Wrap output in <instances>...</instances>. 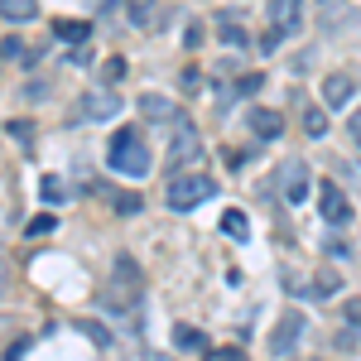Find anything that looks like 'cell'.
I'll return each mask as SVG.
<instances>
[{"mask_svg":"<svg viewBox=\"0 0 361 361\" xmlns=\"http://www.w3.org/2000/svg\"><path fill=\"white\" fill-rule=\"evenodd\" d=\"M337 289H342V279H337L333 270H323V275H318V284H313V294H318V299H328V294H337Z\"/></svg>","mask_w":361,"mask_h":361,"instance_id":"ffe728a7","label":"cell"},{"mask_svg":"<svg viewBox=\"0 0 361 361\" xmlns=\"http://www.w3.org/2000/svg\"><path fill=\"white\" fill-rule=\"evenodd\" d=\"M222 231L231 236V241H246V236H250V222H246V212H236V207H226V212H222Z\"/></svg>","mask_w":361,"mask_h":361,"instance_id":"5bb4252c","label":"cell"},{"mask_svg":"<svg viewBox=\"0 0 361 361\" xmlns=\"http://www.w3.org/2000/svg\"><path fill=\"white\" fill-rule=\"evenodd\" d=\"M217 34H222V44H231V49H246V44H250V34L236 25V20H222V25H217Z\"/></svg>","mask_w":361,"mask_h":361,"instance_id":"e0dca14e","label":"cell"},{"mask_svg":"<svg viewBox=\"0 0 361 361\" xmlns=\"http://www.w3.org/2000/svg\"><path fill=\"white\" fill-rule=\"evenodd\" d=\"M116 212H140V193H135V197H130V193L116 197Z\"/></svg>","mask_w":361,"mask_h":361,"instance_id":"d4e9b609","label":"cell"},{"mask_svg":"<svg viewBox=\"0 0 361 361\" xmlns=\"http://www.w3.org/2000/svg\"><path fill=\"white\" fill-rule=\"evenodd\" d=\"M5 58H10V63H15V58H25V49H20V39H15V34L5 39Z\"/></svg>","mask_w":361,"mask_h":361,"instance_id":"484cf974","label":"cell"},{"mask_svg":"<svg viewBox=\"0 0 361 361\" xmlns=\"http://www.w3.org/2000/svg\"><path fill=\"white\" fill-rule=\"evenodd\" d=\"M78 106H82V121H111L116 111H121V102H116V92H87L82 102H78Z\"/></svg>","mask_w":361,"mask_h":361,"instance_id":"ba28073f","label":"cell"},{"mask_svg":"<svg viewBox=\"0 0 361 361\" xmlns=\"http://www.w3.org/2000/svg\"><path fill=\"white\" fill-rule=\"evenodd\" d=\"M270 20L279 34H294L304 25V0H270Z\"/></svg>","mask_w":361,"mask_h":361,"instance_id":"9c48e42d","label":"cell"},{"mask_svg":"<svg viewBox=\"0 0 361 361\" xmlns=\"http://www.w3.org/2000/svg\"><path fill=\"white\" fill-rule=\"evenodd\" d=\"M44 231H54V217H49V212H44V217H34V222H29V236H44Z\"/></svg>","mask_w":361,"mask_h":361,"instance_id":"cb8c5ba5","label":"cell"},{"mask_svg":"<svg viewBox=\"0 0 361 361\" xmlns=\"http://www.w3.org/2000/svg\"><path fill=\"white\" fill-rule=\"evenodd\" d=\"M135 294H140L135 260H130V255H116V270H111V279H106V289H102V304L111 308V313H126V308L135 304Z\"/></svg>","mask_w":361,"mask_h":361,"instance_id":"7a4b0ae2","label":"cell"},{"mask_svg":"<svg viewBox=\"0 0 361 361\" xmlns=\"http://www.w3.org/2000/svg\"><path fill=\"white\" fill-rule=\"evenodd\" d=\"M140 111L149 116V121H169V116H173V106H169L164 97H154V92H145V97H140Z\"/></svg>","mask_w":361,"mask_h":361,"instance_id":"9a60e30c","label":"cell"},{"mask_svg":"<svg viewBox=\"0 0 361 361\" xmlns=\"http://www.w3.org/2000/svg\"><path fill=\"white\" fill-rule=\"evenodd\" d=\"M347 323H357V328H361V299H347Z\"/></svg>","mask_w":361,"mask_h":361,"instance_id":"83f0119b","label":"cell"},{"mask_svg":"<svg viewBox=\"0 0 361 361\" xmlns=\"http://www.w3.org/2000/svg\"><path fill=\"white\" fill-rule=\"evenodd\" d=\"M304 130H308L313 140L328 130V116H323V106H308V111H304Z\"/></svg>","mask_w":361,"mask_h":361,"instance_id":"d6986e66","label":"cell"},{"mask_svg":"<svg viewBox=\"0 0 361 361\" xmlns=\"http://www.w3.org/2000/svg\"><path fill=\"white\" fill-rule=\"evenodd\" d=\"M149 164H154V159H149V145L140 140L135 126L116 130V140H111V169H116V173H126V178H145Z\"/></svg>","mask_w":361,"mask_h":361,"instance_id":"6da1fadb","label":"cell"},{"mask_svg":"<svg viewBox=\"0 0 361 361\" xmlns=\"http://www.w3.org/2000/svg\"><path fill=\"white\" fill-rule=\"evenodd\" d=\"M25 347H29L25 337H20V342H10V352H5V361H20V357H25Z\"/></svg>","mask_w":361,"mask_h":361,"instance_id":"f1b7e54d","label":"cell"},{"mask_svg":"<svg viewBox=\"0 0 361 361\" xmlns=\"http://www.w3.org/2000/svg\"><path fill=\"white\" fill-rule=\"evenodd\" d=\"M126 15H130V25H135V29H154L159 5H154V0H126Z\"/></svg>","mask_w":361,"mask_h":361,"instance_id":"7c38bea8","label":"cell"},{"mask_svg":"<svg viewBox=\"0 0 361 361\" xmlns=\"http://www.w3.org/2000/svg\"><path fill=\"white\" fill-rule=\"evenodd\" d=\"M54 39H63V44H82V39H87V25H82V20H58V25H54Z\"/></svg>","mask_w":361,"mask_h":361,"instance_id":"2e32d148","label":"cell"},{"mask_svg":"<svg viewBox=\"0 0 361 361\" xmlns=\"http://www.w3.org/2000/svg\"><path fill=\"white\" fill-rule=\"evenodd\" d=\"M169 159L173 164H193L202 159V140H197V126L188 116H173V145H169Z\"/></svg>","mask_w":361,"mask_h":361,"instance_id":"277c9868","label":"cell"},{"mask_svg":"<svg viewBox=\"0 0 361 361\" xmlns=\"http://www.w3.org/2000/svg\"><path fill=\"white\" fill-rule=\"evenodd\" d=\"M173 347H178V352H202L207 337L197 333V328H188V323H178V328H173Z\"/></svg>","mask_w":361,"mask_h":361,"instance_id":"4fadbf2b","label":"cell"},{"mask_svg":"<svg viewBox=\"0 0 361 361\" xmlns=\"http://www.w3.org/2000/svg\"><path fill=\"white\" fill-rule=\"evenodd\" d=\"M87 5H92V10H106V5H111V0H87Z\"/></svg>","mask_w":361,"mask_h":361,"instance_id":"4dcf8cb0","label":"cell"},{"mask_svg":"<svg viewBox=\"0 0 361 361\" xmlns=\"http://www.w3.org/2000/svg\"><path fill=\"white\" fill-rule=\"evenodd\" d=\"M29 135H34V130H29L25 121H10V140H29Z\"/></svg>","mask_w":361,"mask_h":361,"instance_id":"4316f807","label":"cell"},{"mask_svg":"<svg viewBox=\"0 0 361 361\" xmlns=\"http://www.w3.org/2000/svg\"><path fill=\"white\" fill-rule=\"evenodd\" d=\"M39 193H44V202H63V197H68V188H63L58 178H44V188H39Z\"/></svg>","mask_w":361,"mask_h":361,"instance_id":"7402d4cb","label":"cell"},{"mask_svg":"<svg viewBox=\"0 0 361 361\" xmlns=\"http://www.w3.org/2000/svg\"><path fill=\"white\" fill-rule=\"evenodd\" d=\"M250 130H255L260 140H279L284 116H279V111H265V106H250Z\"/></svg>","mask_w":361,"mask_h":361,"instance_id":"30bf717a","label":"cell"},{"mask_svg":"<svg viewBox=\"0 0 361 361\" xmlns=\"http://www.w3.org/2000/svg\"><path fill=\"white\" fill-rule=\"evenodd\" d=\"M352 145H357V149H361V111L352 116Z\"/></svg>","mask_w":361,"mask_h":361,"instance_id":"f546056e","label":"cell"},{"mask_svg":"<svg viewBox=\"0 0 361 361\" xmlns=\"http://www.w3.org/2000/svg\"><path fill=\"white\" fill-rule=\"evenodd\" d=\"M352 92H357V82H352L347 73H333V78L323 82V102H328V106H347V102H352Z\"/></svg>","mask_w":361,"mask_h":361,"instance_id":"8fae6325","label":"cell"},{"mask_svg":"<svg viewBox=\"0 0 361 361\" xmlns=\"http://www.w3.org/2000/svg\"><path fill=\"white\" fill-rule=\"evenodd\" d=\"M202 361H246V357H241V347H212Z\"/></svg>","mask_w":361,"mask_h":361,"instance_id":"603a6c76","label":"cell"},{"mask_svg":"<svg viewBox=\"0 0 361 361\" xmlns=\"http://www.w3.org/2000/svg\"><path fill=\"white\" fill-rule=\"evenodd\" d=\"M299 337H304V318H299V313H284L275 337H270V352H275V357H289V352L299 347Z\"/></svg>","mask_w":361,"mask_h":361,"instance_id":"8992f818","label":"cell"},{"mask_svg":"<svg viewBox=\"0 0 361 361\" xmlns=\"http://www.w3.org/2000/svg\"><path fill=\"white\" fill-rule=\"evenodd\" d=\"M318 207H323V222H328V226H347V222H352V202L342 197V188H337V183H323Z\"/></svg>","mask_w":361,"mask_h":361,"instance_id":"5b68a950","label":"cell"},{"mask_svg":"<svg viewBox=\"0 0 361 361\" xmlns=\"http://www.w3.org/2000/svg\"><path fill=\"white\" fill-rule=\"evenodd\" d=\"M279 193L289 197V202H304V193H308V169H304V159H289V164L279 169Z\"/></svg>","mask_w":361,"mask_h":361,"instance_id":"52a82bcc","label":"cell"},{"mask_svg":"<svg viewBox=\"0 0 361 361\" xmlns=\"http://www.w3.org/2000/svg\"><path fill=\"white\" fill-rule=\"evenodd\" d=\"M102 78H106V82H121V78H126V58H106V63H102Z\"/></svg>","mask_w":361,"mask_h":361,"instance_id":"44dd1931","label":"cell"},{"mask_svg":"<svg viewBox=\"0 0 361 361\" xmlns=\"http://www.w3.org/2000/svg\"><path fill=\"white\" fill-rule=\"evenodd\" d=\"M0 10H5V25H15V20L34 15V0H0Z\"/></svg>","mask_w":361,"mask_h":361,"instance_id":"ac0fdd59","label":"cell"},{"mask_svg":"<svg viewBox=\"0 0 361 361\" xmlns=\"http://www.w3.org/2000/svg\"><path fill=\"white\" fill-rule=\"evenodd\" d=\"M217 193V183H212V178H202V173H178V178H173V183H169V207H173V212H193L197 202H207V197Z\"/></svg>","mask_w":361,"mask_h":361,"instance_id":"3957f363","label":"cell"}]
</instances>
